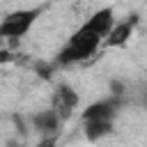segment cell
<instances>
[{
    "label": "cell",
    "mask_w": 147,
    "mask_h": 147,
    "mask_svg": "<svg viewBox=\"0 0 147 147\" xmlns=\"http://www.w3.org/2000/svg\"><path fill=\"white\" fill-rule=\"evenodd\" d=\"M101 34L99 32H94L90 25H80L76 32H74V37L69 39V44L60 51V55H57V62L60 64H71V62H80V60H87L90 55H94L96 53V48H99V44H101Z\"/></svg>",
    "instance_id": "6da1fadb"
},
{
    "label": "cell",
    "mask_w": 147,
    "mask_h": 147,
    "mask_svg": "<svg viewBox=\"0 0 147 147\" xmlns=\"http://www.w3.org/2000/svg\"><path fill=\"white\" fill-rule=\"evenodd\" d=\"M37 18H39V9H18V11H11L9 16H5V21L0 25V37L2 39H18V37H23L34 25Z\"/></svg>",
    "instance_id": "7a4b0ae2"
},
{
    "label": "cell",
    "mask_w": 147,
    "mask_h": 147,
    "mask_svg": "<svg viewBox=\"0 0 147 147\" xmlns=\"http://www.w3.org/2000/svg\"><path fill=\"white\" fill-rule=\"evenodd\" d=\"M60 122H62V117L57 115V110H55V108H51V110H41V113H37V115L32 117L34 129H37L39 133H44V136L55 133V131H57V126H60Z\"/></svg>",
    "instance_id": "5b68a950"
},
{
    "label": "cell",
    "mask_w": 147,
    "mask_h": 147,
    "mask_svg": "<svg viewBox=\"0 0 147 147\" xmlns=\"http://www.w3.org/2000/svg\"><path fill=\"white\" fill-rule=\"evenodd\" d=\"M117 108H119L117 96H113L108 101H96V103L87 106V110L83 113V122H113Z\"/></svg>",
    "instance_id": "3957f363"
},
{
    "label": "cell",
    "mask_w": 147,
    "mask_h": 147,
    "mask_svg": "<svg viewBox=\"0 0 147 147\" xmlns=\"http://www.w3.org/2000/svg\"><path fill=\"white\" fill-rule=\"evenodd\" d=\"M83 124H85V133L90 140H99V138L108 136L113 129V122H83Z\"/></svg>",
    "instance_id": "ba28073f"
},
{
    "label": "cell",
    "mask_w": 147,
    "mask_h": 147,
    "mask_svg": "<svg viewBox=\"0 0 147 147\" xmlns=\"http://www.w3.org/2000/svg\"><path fill=\"white\" fill-rule=\"evenodd\" d=\"M142 103H145V108H147V90L142 92Z\"/></svg>",
    "instance_id": "9c48e42d"
},
{
    "label": "cell",
    "mask_w": 147,
    "mask_h": 147,
    "mask_svg": "<svg viewBox=\"0 0 147 147\" xmlns=\"http://www.w3.org/2000/svg\"><path fill=\"white\" fill-rule=\"evenodd\" d=\"M133 23H136V18H131V21H126V23L115 25V28L110 30V34H108V44H110V46H119V44H124V41L131 37Z\"/></svg>",
    "instance_id": "52a82bcc"
},
{
    "label": "cell",
    "mask_w": 147,
    "mask_h": 147,
    "mask_svg": "<svg viewBox=\"0 0 147 147\" xmlns=\"http://www.w3.org/2000/svg\"><path fill=\"white\" fill-rule=\"evenodd\" d=\"M78 106V94L69 87V85H60L55 92H53V108L57 110V115L62 119H67Z\"/></svg>",
    "instance_id": "277c9868"
},
{
    "label": "cell",
    "mask_w": 147,
    "mask_h": 147,
    "mask_svg": "<svg viewBox=\"0 0 147 147\" xmlns=\"http://www.w3.org/2000/svg\"><path fill=\"white\" fill-rule=\"evenodd\" d=\"M85 25H90L94 32H99L101 37H108L110 34V30L115 28L113 25V11L110 9H99V11H94L87 21H85Z\"/></svg>",
    "instance_id": "8992f818"
}]
</instances>
